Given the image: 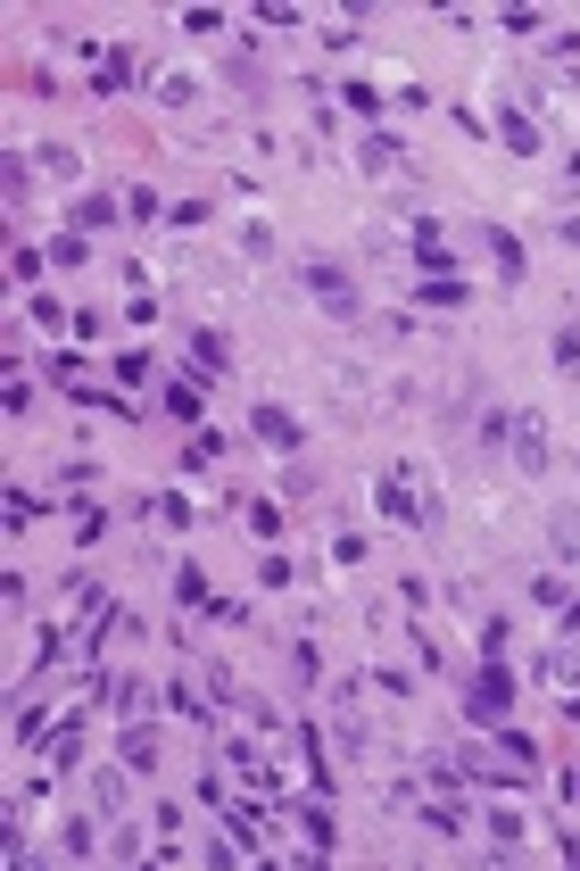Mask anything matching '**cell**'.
<instances>
[{"label": "cell", "instance_id": "cell-4", "mask_svg": "<svg viewBox=\"0 0 580 871\" xmlns=\"http://www.w3.org/2000/svg\"><path fill=\"white\" fill-rule=\"evenodd\" d=\"M365 689H374V681H340V689H332V731H340V747H349L356 763L374 756V722H365Z\"/></svg>", "mask_w": 580, "mask_h": 871}, {"label": "cell", "instance_id": "cell-23", "mask_svg": "<svg viewBox=\"0 0 580 871\" xmlns=\"http://www.w3.org/2000/svg\"><path fill=\"white\" fill-rule=\"evenodd\" d=\"M116 225V191H83L76 200V233H109Z\"/></svg>", "mask_w": 580, "mask_h": 871}, {"label": "cell", "instance_id": "cell-3", "mask_svg": "<svg viewBox=\"0 0 580 871\" xmlns=\"http://www.w3.org/2000/svg\"><path fill=\"white\" fill-rule=\"evenodd\" d=\"M465 722H481V731L514 722V672H505V664H481L465 681Z\"/></svg>", "mask_w": 580, "mask_h": 871}, {"label": "cell", "instance_id": "cell-37", "mask_svg": "<svg viewBox=\"0 0 580 871\" xmlns=\"http://www.w3.org/2000/svg\"><path fill=\"white\" fill-rule=\"evenodd\" d=\"M340 100H349L356 116H374V125H382V92H374V83H340Z\"/></svg>", "mask_w": 580, "mask_h": 871}, {"label": "cell", "instance_id": "cell-41", "mask_svg": "<svg viewBox=\"0 0 580 871\" xmlns=\"http://www.w3.org/2000/svg\"><path fill=\"white\" fill-rule=\"evenodd\" d=\"M83 258H92V249H83V233H58V241H50V265H83Z\"/></svg>", "mask_w": 580, "mask_h": 871}, {"label": "cell", "instance_id": "cell-27", "mask_svg": "<svg viewBox=\"0 0 580 871\" xmlns=\"http://www.w3.org/2000/svg\"><path fill=\"white\" fill-rule=\"evenodd\" d=\"M58 855H76V863H92V855H100V830H92V822H67V830H58Z\"/></svg>", "mask_w": 580, "mask_h": 871}, {"label": "cell", "instance_id": "cell-46", "mask_svg": "<svg viewBox=\"0 0 580 871\" xmlns=\"http://www.w3.org/2000/svg\"><path fill=\"white\" fill-rule=\"evenodd\" d=\"M547 58H556V67H580V34H556V42H547Z\"/></svg>", "mask_w": 580, "mask_h": 871}, {"label": "cell", "instance_id": "cell-49", "mask_svg": "<svg viewBox=\"0 0 580 871\" xmlns=\"http://www.w3.org/2000/svg\"><path fill=\"white\" fill-rule=\"evenodd\" d=\"M556 241H564V249H580V216H564V233H556Z\"/></svg>", "mask_w": 580, "mask_h": 871}, {"label": "cell", "instance_id": "cell-12", "mask_svg": "<svg viewBox=\"0 0 580 871\" xmlns=\"http://www.w3.org/2000/svg\"><path fill=\"white\" fill-rule=\"evenodd\" d=\"M191 365H200V382L232 374V341H225V332H207V324H191Z\"/></svg>", "mask_w": 580, "mask_h": 871}, {"label": "cell", "instance_id": "cell-1", "mask_svg": "<svg viewBox=\"0 0 580 871\" xmlns=\"http://www.w3.org/2000/svg\"><path fill=\"white\" fill-rule=\"evenodd\" d=\"M374 507L390 514V523H407V531H431V507H440V498H431L423 465H407V456H390V465H382V474H374Z\"/></svg>", "mask_w": 580, "mask_h": 871}, {"label": "cell", "instance_id": "cell-36", "mask_svg": "<svg viewBox=\"0 0 580 871\" xmlns=\"http://www.w3.org/2000/svg\"><path fill=\"white\" fill-rule=\"evenodd\" d=\"M207 623H216V631H241L249 607H241V598H207Z\"/></svg>", "mask_w": 580, "mask_h": 871}, {"label": "cell", "instance_id": "cell-31", "mask_svg": "<svg viewBox=\"0 0 580 871\" xmlns=\"http://www.w3.org/2000/svg\"><path fill=\"white\" fill-rule=\"evenodd\" d=\"M505 640H514V623L489 614V623H481V664H505Z\"/></svg>", "mask_w": 580, "mask_h": 871}, {"label": "cell", "instance_id": "cell-30", "mask_svg": "<svg viewBox=\"0 0 580 871\" xmlns=\"http://www.w3.org/2000/svg\"><path fill=\"white\" fill-rule=\"evenodd\" d=\"M241 514H249V531H258V540H282V507H265V498H241Z\"/></svg>", "mask_w": 580, "mask_h": 871}, {"label": "cell", "instance_id": "cell-28", "mask_svg": "<svg viewBox=\"0 0 580 871\" xmlns=\"http://www.w3.org/2000/svg\"><path fill=\"white\" fill-rule=\"evenodd\" d=\"M547 358H556V374H580V324H556V341H547Z\"/></svg>", "mask_w": 580, "mask_h": 871}, {"label": "cell", "instance_id": "cell-8", "mask_svg": "<svg viewBox=\"0 0 580 871\" xmlns=\"http://www.w3.org/2000/svg\"><path fill=\"white\" fill-rule=\"evenodd\" d=\"M158 756H167V739H158L150 722H125V731H116V763H125V772H158Z\"/></svg>", "mask_w": 580, "mask_h": 871}, {"label": "cell", "instance_id": "cell-5", "mask_svg": "<svg viewBox=\"0 0 580 871\" xmlns=\"http://www.w3.org/2000/svg\"><path fill=\"white\" fill-rule=\"evenodd\" d=\"M249 432H258L274 456H299V449H307V423L291 416V407H274V398H258V407H249Z\"/></svg>", "mask_w": 580, "mask_h": 871}, {"label": "cell", "instance_id": "cell-22", "mask_svg": "<svg viewBox=\"0 0 580 871\" xmlns=\"http://www.w3.org/2000/svg\"><path fill=\"white\" fill-rule=\"evenodd\" d=\"M547 548H556L564 565H580V514H572V507H556V514H547Z\"/></svg>", "mask_w": 580, "mask_h": 871}, {"label": "cell", "instance_id": "cell-44", "mask_svg": "<svg viewBox=\"0 0 580 871\" xmlns=\"http://www.w3.org/2000/svg\"><path fill=\"white\" fill-rule=\"evenodd\" d=\"M167 225H174V233H183V225H207V200H174Z\"/></svg>", "mask_w": 580, "mask_h": 871}, {"label": "cell", "instance_id": "cell-18", "mask_svg": "<svg viewBox=\"0 0 580 871\" xmlns=\"http://www.w3.org/2000/svg\"><path fill=\"white\" fill-rule=\"evenodd\" d=\"M25 324H34V332H76V307L50 299V291H34V299H25Z\"/></svg>", "mask_w": 580, "mask_h": 871}, {"label": "cell", "instance_id": "cell-10", "mask_svg": "<svg viewBox=\"0 0 580 871\" xmlns=\"http://www.w3.org/2000/svg\"><path fill=\"white\" fill-rule=\"evenodd\" d=\"M414 265H423V274H456V241H448V233H440V225H431V216H414Z\"/></svg>", "mask_w": 580, "mask_h": 871}, {"label": "cell", "instance_id": "cell-45", "mask_svg": "<svg viewBox=\"0 0 580 871\" xmlns=\"http://www.w3.org/2000/svg\"><path fill=\"white\" fill-rule=\"evenodd\" d=\"M109 855H116V863H133V855H150V847H141V830H125V822H116V838H109Z\"/></svg>", "mask_w": 580, "mask_h": 871}, {"label": "cell", "instance_id": "cell-40", "mask_svg": "<svg viewBox=\"0 0 580 871\" xmlns=\"http://www.w3.org/2000/svg\"><path fill=\"white\" fill-rule=\"evenodd\" d=\"M258 581H265V589H291V581H299V565H291V556H265Z\"/></svg>", "mask_w": 580, "mask_h": 871}, {"label": "cell", "instance_id": "cell-29", "mask_svg": "<svg viewBox=\"0 0 580 871\" xmlns=\"http://www.w3.org/2000/svg\"><path fill=\"white\" fill-rule=\"evenodd\" d=\"M174 607H207V573L200 565H174Z\"/></svg>", "mask_w": 580, "mask_h": 871}, {"label": "cell", "instance_id": "cell-35", "mask_svg": "<svg viewBox=\"0 0 580 871\" xmlns=\"http://www.w3.org/2000/svg\"><path fill=\"white\" fill-rule=\"evenodd\" d=\"M531 598H539V607H564V598H572V581H564V573H531Z\"/></svg>", "mask_w": 580, "mask_h": 871}, {"label": "cell", "instance_id": "cell-16", "mask_svg": "<svg viewBox=\"0 0 580 871\" xmlns=\"http://www.w3.org/2000/svg\"><path fill=\"white\" fill-rule=\"evenodd\" d=\"M414 822H423L431 838H465V805H456V796H423V805H414Z\"/></svg>", "mask_w": 580, "mask_h": 871}, {"label": "cell", "instance_id": "cell-11", "mask_svg": "<svg viewBox=\"0 0 580 871\" xmlns=\"http://www.w3.org/2000/svg\"><path fill=\"white\" fill-rule=\"evenodd\" d=\"M539 681L556 689V698H580V640H556L539 656Z\"/></svg>", "mask_w": 580, "mask_h": 871}, {"label": "cell", "instance_id": "cell-39", "mask_svg": "<svg viewBox=\"0 0 580 871\" xmlns=\"http://www.w3.org/2000/svg\"><path fill=\"white\" fill-rule=\"evenodd\" d=\"M9 274H18V283H34V274H42V249L18 241V249H9Z\"/></svg>", "mask_w": 580, "mask_h": 871}, {"label": "cell", "instance_id": "cell-20", "mask_svg": "<svg viewBox=\"0 0 580 871\" xmlns=\"http://www.w3.org/2000/svg\"><path fill=\"white\" fill-rule=\"evenodd\" d=\"M414 299H423V307H448V316H456V307H473V283H465V274H431Z\"/></svg>", "mask_w": 580, "mask_h": 871}, {"label": "cell", "instance_id": "cell-42", "mask_svg": "<svg viewBox=\"0 0 580 871\" xmlns=\"http://www.w3.org/2000/svg\"><path fill=\"white\" fill-rule=\"evenodd\" d=\"M9 523H18V531L42 523V498H34V490H9Z\"/></svg>", "mask_w": 580, "mask_h": 871}, {"label": "cell", "instance_id": "cell-32", "mask_svg": "<svg viewBox=\"0 0 580 871\" xmlns=\"http://www.w3.org/2000/svg\"><path fill=\"white\" fill-rule=\"evenodd\" d=\"M92 796H100V814H116V805H125V772H116V763H100Z\"/></svg>", "mask_w": 580, "mask_h": 871}, {"label": "cell", "instance_id": "cell-47", "mask_svg": "<svg viewBox=\"0 0 580 871\" xmlns=\"http://www.w3.org/2000/svg\"><path fill=\"white\" fill-rule=\"evenodd\" d=\"M556 623H564V640H580V598H564V607H556Z\"/></svg>", "mask_w": 580, "mask_h": 871}, {"label": "cell", "instance_id": "cell-33", "mask_svg": "<svg viewBox=\"0 0 580 871\" xmlns=\"http://www.w3.org/2000/svg\"><path fill=\"white\" fill-rule=\"evenodd\" d=\"M158 100H167V109H191V100H200V83H191V76H174V67H167V76H158Z\"/></svg>", "mask_w": 580, "mask_h": 871}, {"label": "cell", "instance_id": "cell-19", "mask_svg": "<svg viewBox=\"0 0 580 871\" xmlns=\"http://www.w3.org/2000/svg\"><path fill=\"white\" fill-rule=\"evenodd\" d=\"M34 167L50 174V183H76V174H83V150H76V142H42Z\"/></svg>", "mask_w": 580, "mask_h": 871}, {"label": "cell", "instance_id": "cell-34", "mask_svg": "<svg viewBox=\"0 0 580 871\" xmlns=\"http://www.w3.org/2000/svg\"><path fill=\"white\" fill-rule=\"evenodd\" d=\"M141 382H150V358H141V349H125V358H116V391H141Z\"/></svg>", "mask_w": 580, "mask_h": 871}, {"label": "cell", "instance_id": "cell-6", "mask_svg": "<svg viewBox=\"0 0 580 871\" xmlns=\"http://www.w3.org/2000/svg\"><path fill=\"white\" fill-rule=\"evenodd\" d=\"M505 449H514V465H523V474H547V416L539 407H514V423H505Z\"/></svg>", "mask_w": 580, "mask_h": 871}, {"label": "cell", "instance_id": "cell-7", "mask_svg": "<svg viewBox=\"0 0 580 871\" xmlns=\"http://www.w3.org/2000/svg\"><path fill=\"white\" fill-rule=\"evenodd\" d=\"M83 58H92V100H116L133 83V50L125 42H76Z\"/></svg>", "mask_w": 580, "mask_h": 871}, {"label": "cell", "instance_id": "cell-21", "mask_svg": "<svg viewBox=\"0 0 580 871\" xmlns=\"http://www.w3.org/2000/svg\"><path fill=\"white\" fill-rule=\"evenodd\" d=\"M498 142H505V150H514V158H531V150H539V116L505 109V116H498Z\"/></svg>", "mask_w": 580, "mask_h": 871}, {"label": "cell", "instance_id": "cell-9", "mask_svg": "<svg viewBox=\"0 0 580 871\" xmlns=\"http://www.w3.org/2000/svg\"><path fill=\"white\" fill-rule=\"evenodd\" d=\"M356 167H365V174H374V183H382V174H407L414 167V158H407V142H390V133H365V142H356Z\"/></svg>", "mask_w": 580, "mask_h": 871}, {"label": "cell", "instance_id": "cell-25", "mask_svg": "<svg viewBox=\"0 0 580 871\" xmlns=\"http://www.w3.org/2000/svg\"><path fill=\"white\" fill-rule=\"evenodd\" d=\"M76 756H83V731H76V722H58V731H50V747H42V763H50V772H67Z\"/></svg>", "mask_w": 580, "mask_h": 871}, {"label": "cell", "instance_id": "cell-15", "mask_svg": "<svg viewBox=\"0 0 580 871\" xmlns=\"http://www.w3.org/2000/svg\"><path fill=\"white\" fill-rule=\"evenodd\" d=\"M167 714H183V722H216V689H200V681H167Z\"/></svg>", "mask_w": 580, "mask_h": 871}, {"label": "cell", "instance_id": "cell-17", "mask_svg": "<svg viewBox=\"0 0 580 871\" xmlns=\"http://www.w3.org/2000/svg\"><path fill=\"white\" fill-rule=\"evenodd\" d=\"M167 416L174 423H207V382L191 374V382H167Z\"/></svg>", "mask_w": 580, "mask_h": 871}, {"label": "cell", "instance_id": "cell-26", "mask_svg": "<svg viewBox=\"0 0 580 871\" xmlns=\"http://www.w3.org/2000/svg\"><path fill=\"white\" fill-rule=\"evenodd\" d=\"M76 540H83V548L109 540V507H100V498H76Z\"/></svg>", "mask_w": 580, "mask_h": 871}, {"label": "cell", "instance_id": "cell-13", "mask_svg": "<svg viewBox=\"0 0 580 871\" xmlns=\"http://www.w3.org/2000/svg\"><path fill=\"white\" fill-rule=\"evenodd\" d=\"M473 241H481L489 249V258H498V274H505V283H523V241H514V233H505V225H481V233H473Z\"/></svg>", "mask_w": 580, "mask_h": 871}, {"label": "cell", "instance_id": "cell-24", "mask_svg": "<svg viewBox=\"0 0 580 871\" xmlns=\"http://www.w3.org/2000/svg\"><path fill=\"white\" fill-rule=\"evenodd\" d=\"M481 830L498 838L505 855H514V847H523V838H531V830H523V814H514V805H489V814H481Z\"/></svg>", "mask_w": 580, "mask_h": 871}, {"label": "cell", "instance_id": "cell-2", "mask_svg": "<svg viewBox=\"0 0 580 871\" xmlns=\"http://www.w3.org/2000/svg\"><path fill=\"white\" fill-rule=\"evenodd\" d=\"M299 283H307V299H316L332 324H356V316H365V291H356V274H349L340 258H307Z\"/></svg>", "mask_w": 580, "mask_h": 871}, {"label": "cell", "instance_id": "cell-48", "mask_svg": "<svg viewBox=\"0 0 580 871\" xmlns=\"http://www.w3.org/2000/svg\"><path fill=\"white\" fill-rule=\"evenodd\" d=\"M564 805H572V814H580V763H572V772H564Z\"/></svg>", "mask_w": 580, "mask_h": 871}, {"label": "cell", "instance_id": "cell-38", "mask_svg": "<svg viewBox=\"0 0 580 871\" xmlns=\"http://www.w3.org/2000/svg\"><path fill=\"white\" fill-rule=\"evenodd\" d=\"M150 514H158V523H174V531H183V523H191V498H183V490H167V498H150Z\"/></svg>", "mask_w": 580, "mask_h": 871}, {"label": "cell", "instance_id": "cell-14", "mask_svg": "<svg viewBox=\"0 0 580 871\" xmlns=\"http://www.w3.org/2000/svg\"><path fill=\"white\" fill-rule=\"evenodd\" d=\"M291 822L307 830V855L323 863V855H332V814H323V796H299V805H291Z\"/></svg>", "mask_w": 580, "mask_h": 871}, {"label": "cell", "instance_id": "cell-43", "mask_svg": "<svg viewBox=\"0 0 580 871\" xmlns=\"http://www.w3.org/2000/svg\"><path fill=\"white\" fill-rule=\"evenodd\" d=\"M25 407H34V382H25L18 358H9V416H25Z\"/></svg>", "mask_w": 580, "mask_h": 871}]
</instances>
